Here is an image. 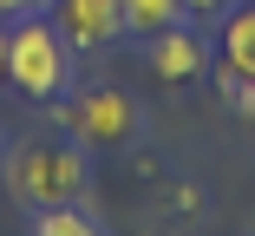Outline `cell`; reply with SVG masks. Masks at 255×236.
<instances>
[{
	"instance_id": "cell-1",
	"label": "cell",
	"mask_w": 255,
	"mask_h": 236,
	"mask_svg": "<svg viewBox=\"0 0 255 236\" xmlns=\"http://www.w3.org/2000/svg\"><path fill=\"white\" fill-rule=\"evenodd\" d=\"M7 85L39 105L72 85V39L53 26V13H20V26H7Z\"/></svg>"
},
{
	"instance_id": "cell-2",
	"label": "cell",
	"mask_w": 255,
	"mask_h": 236,
	"mask_svg": "<svg viewBox=\"0 0 255 236\" xmlns=\"http://www.w3.org/2000/svg\"><path fill=\"white\" fill-rule=\"evenodd\" d=\"M85 145H53V138H33V145L7 151V191L33 210H53V204H79L85 197Z\"/></svg>"
},
{
	"instance_id": "cell-3",
	"label": "cell",
	"mask_w": 255,
	"mask_h": 236,
	"mask_svg": "<svg viewBox=\"0 0 255 236\" xmlns=\"http://www.w3.org/2000/svg\"><path fill=\"white\" fill-rule=\"evenodd\" d=\"M66 125H72V138L79 145H125V138L137 131V105L125 99L118 85H85L79 99L66 105Z\"/></svg>"
},
{
	"instance_id": "cell-4",
	"label": "cell",
	"mask_w": 255,
	"mask_h": 236,
	"mask_svg": "<svg viewBox=\"0 0 255 236\" xmlns=\"http://www.w3.org/2000/svg\"><path fill=\"white\" fill-rule=\"evenodd\" d=\"M53 26L72 39V53H98V46L125 39V7L118 0H53Z\"/></svg>"
},
{
	"instance_id": "cell-5",
	"label": "cell",
	"mask_w": 255,
	"mask_h": 236,
	"mask_svg": "<svg viewBox=\"0 0 255 236\" xmlns=\"http://www.w3.org/2000/svg\"><path fill=\"white\" fill-rule=\"evenodd\" d=\"M150 72H157L164 85H190V79H203V72H210V39H203L190 20L150 33Z\"/></svg>"
},
{
	"instance_id": "cell-6",
	"label": "cell",
	"mask_w": 255,
	"mask_h": 236,
	"mask_svg": "<svg viewBox=\"0 0 255 236\" xmlns=\"http://www.w3.org/2000/svg\"><path fill=\"white\" fill-rule=\"evenodd\" d=\"M223 72L255 79V0L223 13Z\"/></svg>"
},
{
	"instance_id": "cell-7",
	"label": "cell",
	"mask_w": 255,
	"mask_h": 236,
	"mask_svg": "<svg viewBox=\"0 0 255 236\" xmlns=\"http://www.w3.org/2000/svg\"><path fill=\"white\" fill-rule=\"evenodd\" d=\"M118 7H125V33H137V39H150V33H164V26L190 20L183 0H118Z\"/></svg>"
},
{
	"instance_id": "cell-8",
	"label": "cell",
	"mask_w": 255,
	"mask_h": 236,
	"mask_svg": "<svg viewBox=\"0 0 255 236\" xmlns=\"http://www.w3.org/2000/svg\"><path fill=\"white\" fill-rule=\"evenodd\" d=\"M33 236H105L79 204H53V210H39V223H33Z\"/></svg>"
},
{
	"instance_id": "cell-9",
	"label": "cell",
	"mask_w": 255,
	"mask_h": 236,
	"mask_svg": "<svg viewBox=\"0 0 255 236\" xmlns=\"http://www.w3.org/2000/svg\"><path fill=\"white\" fill-rule=\"evenodd\" d=\"M46 7H53V0H0V13H7V20H20V13H46Z\"/></svg>"
},
{
	"instance_id": "cell-10",
	"label": "cell",
	"mask_w": 255,
	"mask_h": 236,
	"mask_svg": "<svg viewBox=\"0 0 255 236\" xmlns=\"http://www.w3.org/2000/svg\"><path fill=\"white\" fill-rule=\"evenodd\" d=\"M183 7H190V13H203V20H223L236 0H183Z\"/></svg>"
},
{
	"instance_id": "cell-11",
	"label": "cell",
	"mask_w": 255,
	"mask_h": 236,
	"mask_svg": "<svg viewBox=\"0 0 255 236\" xmlns=\"http://www.w3.org/2000/svg\"><path fill=\"white\" fill-rule=\"evenodd\" d=\"M0 85H7V26H0Z\"/></svg>"
},
{
	"instance_id": "cell-12",
	"label": "cell",
	"mask_w": 255,
	"mask_h": 236,
	"mask_svg": "<svg viewBox=\"0 0 255 236\" xmlns=\"http://www.w3.org/2000/svg\"><path fill=\"white\" fill-rule=\"evenodd\" d=\"M0 151H7V138H0Z\"/></svg>"
}]
</instances>
